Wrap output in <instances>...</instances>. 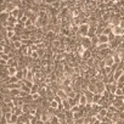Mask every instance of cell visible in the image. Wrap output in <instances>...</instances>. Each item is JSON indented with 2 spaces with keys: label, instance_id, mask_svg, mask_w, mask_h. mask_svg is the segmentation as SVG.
<instances>
[{
  "label": "cell",
  "instance_id": "cell-1",
  "mask_svg": "<svg viewBox=\"0 0 124 124\" xmlns=\"http://www.w3.org/2000/svg\"><path fill=\"white\" fill-rule=\"evenodd\" d=\"M89 29H90V24H89V23H83V24H80V26H79V32H78V35H77V37H80V38L88 37Z\"/></svg>",
  "mask_w": 124,
  "mask_h": 124
},
{
  "label": "cell",
  "instance_id": "cell-2",
  "mask_svg": "<svg viewBox=\"0 0 124 124\" xmlns=\"http://www.w3.org/2000/svg\"><path fill=\"white\" fill-rule=\"evenodd\" d=\"M80 44H82V46L85 49V50H90V49H93L94 46H93V41H91V39L89 38V37H83V38H80V41H79Z\"/></svg>",
  "mask_w": 124,
  "mask_h": 124
},
{
  "label": "cell",
  "instance_id": "cell-3",
  "mask_svg": "<svg viewBox=\"0 0 124 124\" xmlns=\"http://www.w3.org/2000/svg\"><path fill=\"white\" fill-rule=\"evenodd\" d=\"M113 34L114 37H124V28H122L120 26H116L113 27Z\"/></svg>",
  "mask_w": 124,
  "mask_h": 124
},
{
  "label": "cell",
  "instance_id": "cell-4",
  "mask_svg": "<svg viewBox=\"0 0 124 124\" xmlns=\"http://www.w3.org/2000/svg\"><path fill=\"white\" fill-rule=\"evenodd\" d=\"M118 89V86H117V82H114V83H112V84H107L106 85V90L109 93V94H116V90Z\"/></svg>",
  "mask_w": 124,
  "mask_h": 124
},
{
  "label": "cell",
  "instance_id": "cell-5",
  "mask_svg": "<svg viewBox=\"0 0 124 124\" xmlns=\"http://www.w3.org/2000/svg\"><path fill=\"white\" fill-rule=\"evenodd\" d=\"M105 63H106V66H108V67H114L116 66V62H114V58H113V56L112 55H109V56H107L105 60Z\"/></svg>",
  "mask_w": 124,
  "mask_h": 124
},
{
  "label": "cell",
  "instance_id": "cell-6",
  "mask_svg": "<svg viewBox=\"0 0 124 124\" xmlns=\"http://www.w3.org/2000/svg\"><path fill=\"white\" fill-rule=\"evenodd\" d=\"M96 90H97V94H102L105 90H106V84L103 83V82H101V80H99L96 84Z\"/></svg>",
  "mask_w": 124,
  "mask_h": 124
},
{
  "label": "cell",
  "instance_id": "cell-7",
  "mask_svg": "<svg viewBox=\"0 0 124 124\" xmlns=\"http://www.w3.org/2000/svg\"><path fill=\"white\" fill-rule=\"evenodd\" d=\"M83 94H84V95H85V97L88 99V102H89V103H93V100H94V95H95V94H94V93H91V91H90V90H88V89H86L85 91H83Z\"/></svg>",
  "mask_w": 124,
  "mask_h": 124
},
{
  "label": "cell",
  "instance_id": "cell-8",
  "mask_svg": "<svg viewBox=\"0 0 124 124\" xmlns=\"http://www.w3.org/2000/svg\"><path fill=\"white\" fill-rule=\"evenodd\" d=\"M99 44H109V37L106 34H101L99 37Z\"/></svg>",
  "mask_w": 124,
  "mask_h": 124
},
{
  "label": "cell",
  "instance_id": "cell-9",
  "mask_svg": "<svg viewBox=\"0 0 124 124\" xmlns=\"http://www.w3.org/2000/svg\"><path fill=\"white\" fill-rule=\"evenodd\" d=\"M91 57H93L91 49H90V50H85V51L82 54V60H84V61H88V60H90Z\"/></svg>",
  "mask_w": 124,
  "mask_h": 124
},
{
  "label": "cell",
  "instance_id": "cell-10",
  "mask_svg": "<svg viewBox=\"0 0 124 124\" xmlns=\"http://www.w3.org/2000/svg\"><path fill=\"white\" fill-rule=\"evenodd\" d=\"M56 96H58L60 99H62V101L68 99V96H67V94L65 93V90H63V89H60V90H57V91H56Z\"/></svg>",
  "mask_w": 124,
  "mask_h": 124
},
{
  "label": "cell",
  "instance_id": "cell-11",
  "mask_svg": "<svg viewBox=\"0 0 124 124\" xmlns=\"http://www.w3.org/2000/svg\"><path fill=\"white\" fill-rule=\"evenodd\" d=\"M10 17V12L8 11H1V14H0V21L1 22H6Z\"/></svg>",
  "mask_w": 124,
  "mask_h": 124
},
{
  "label": "cell",
  "instance_id": "cell-12",
  "mask_svg": "<svg viewBox=\"0 0 124 124\" xmlns=\"http://www.w3.org/2000/svg\"><path fill=\"white\" fill-rule=\"evenodd\" d=\"M79 106H83V107H85L89 102H88V99L85 97V95L84 94H82V96H80V99H79Z\"/></svg>",
  "mask_w": 124,
  "mask_h": 124
},
{
  "label": "cell",
  "instance_id": "cell-13",
  "mask_svg": "<svg viewBox=\"0 0 124 124\" xmlns=\"http://www.w3.org/2000/svg\"><path fill=\"white\" fill-rule=\"evenodd\" d=\"M20 95H21V90L20 89H12L11 90V93H10V96L11 97H20Z\"/></svg>",
  "mask_w": 124,
  "mask_h": 124
},
{
  "label": "cell",
  "instance_id": "cell-14",
  "mask_svg": "<svg viewBox=\"0 0 124 124\" xmlns=\"http://www.w3.org/2000/svg\"><path fill=\"white\" fill-rule=\"evenodd\" d=\"M12 113L20 117V116H22V114H23V109H22V107H18V106H16V107L12 109Z\"/></svg>",
  "mask_w": 124,
  "mask_h": 124
},
{
  "label": "cell",
  "instance_id": "cell-15",
  "mask_svg": "<svg viewBox=\"0 0 124 124\" xmlns=\"http://www.w3.org/2000/svg\"><path fill=\"white\" fill-rule=\"evenodd\" d=\"M62 107H63L65 111H71V108H72L70 102H68V100H63V101H62Z\"/></svg>",
  "mask_w": 124,
  "mask_h": 124
},
{
  "label": "cell",
  "instance_id": "cell-16",
  "mask_svg": "<svg viewBox=\"0 0 124 124\" xmlns=\"http://www.w3.org/2000/svg\"><path fill=\"white\" fill-rule=\"evenodd\" d=\"M17 72H18V68H16V67H9V76L10 77H15Z\"/></svg>",
  "mask_w": 124,
  "mask_h": 124
},
{
  "label": "cell",
  "instance_id": "cell-17",
  "mask_svg": "<svg viewBox=\"0 0 124 124\" xmlns=\"http://www.w3.org/2000/svg\"><path fill=\"white\" fill-rule=\"evenodd\" d=\"M22 83H23V82H22ZM21 91H23V93H26V94H29V95H31V91H32V89H31V88H28L27 85L22 84V86H21Z\"/></svg>",
  "mask_w": 124,
  "mask_h": 124
},
{
  "label": "cell",
  "instance_id": "cell-18",
  "mask_svg": "<svg viewBox=\"0 0 124 124\" xmlns=\"http://www.w3.org/2000/svg\"><path fill=\"white\" fill-rule=\"evenodd\" d=\"M50 123H51V124H61V122H60V119H58L57 116H52V117L50 118Z\"/></svg>",
  "mask_w": 124,
  "mask_h": 124
},
{
  "label": "cell",
  "instance_id": "cell-19",
  "mask_svg": "<svg viewBox=\"0 0 124 124\" xmlns=\"http://www.w3.org/2000/svg\"><path fill=\"white\" fill-rule=\"evenodd\" d=\"M16 77H17V79H18V80H21V82L24 79V74H23L22 70H18V72L16 73Z\"/></svg>",
  "mask_w": 124,
  "mask_h": 124
},
{
  "label": "cell",
  "instance_id": "cell-20",
  "mask_svg": "<svg viewBox=\"0 0 124 124\" xmlns=\"http://www.w3.org/2000/svg\"><path fill=\"white\" fill-rule=\"evenodd\" d=\"M0 60H3V61H6V62H9L10 61V56L9 55H6V54H0Z\"/></svg>",
  "mask_w": 124,
  "mask_h": 124
},
{
  "label": "cell",
  "instance_id": "cell-21",
  "mask_svg": "<svg viewBox=\"0 0 124 124\" xmlns=\"http://www.w3.org/2000/svg\"><path fill=\"white\" fill-rule=\"evenodd\" d=\"M67 100H68V102H70L71 107H74V106H77V105H78V101H77L76 99H67Z\"/></svg>",
  "mask_w": 124,
  "mask_h": 124
},
{
  "label": "cell",
  "instance_id": "cell-22",
  "mask_svg": "<svg viewBox=\"0 0 124 124\" xmlns=\"http://www.w3.org/2000/svg\"><path fill=\"white\" fill-rule=\"evenodd\" d=\"M123 70H124V65H123Z\"/></svg>",
  "mask_w": 124,
  "mask_h": 124
},
{
  "label": "cell",
  "instance_id": "cell-23",
  "mask_svg": "<svg viewBox=\"0 0 124 124\" xmlns=\"http://www.w3.org/2000/svg\"><path fill=\"white\" fill-rule=\"evenodd\" d=\"M9 124H14V123H9Z\"/></svg>",
  "mask_w": 124,
  "mask_h": 124
},
{
  "label": "cell",
  "instance_id": "cell-24",
  "mask_svg": "<svg viewBox=\"0 0 124 124\" xmlns=\"http://www.w3.org/2000/svg\"><path fill=\"white\" fill-rule=\"evenodd\" d=\"M123 103H124V100H123Z\"/></svg>",
  "mask_w": 124,
  "mask_h": 124
},
{
  "label": "cell",
  "instance_id": "cell-25",
  "mask_svg": "<svg viewBox=\"0 0 124 124\" xmlns=\"http://www.w3.org/2000/svg\"><path fill=\"white\" fill-rule=\"evenodd\" d=\"M123 113H124V111H123Z\"/></svg>",
  "mask_w": 124,
  "mask_h": 124
}]
</instances>
